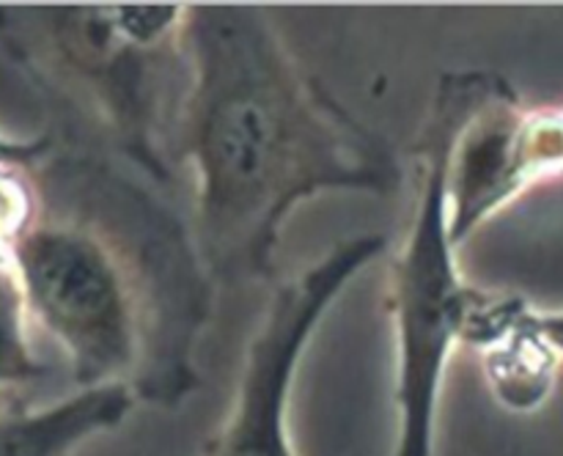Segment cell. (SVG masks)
<instances>
[{
    "label": "cell",
    "mask_w": 563,
    "mask_h": 456,
    "mask_svg": "<svg viewBox=\"0 0 563 456\" xmlns=\"http://www.w3.org/2000/svg\"><path fill=\"white\" fill-rule=\"evenodd\" d=\"M187 91L174 146L198 179V258L212 283L275 275L286 220L322 192L394 196L388 141L302 66L264 11L185 5Z\"/></svg>",
    "instance_id": "6da1fadb"
},
{
    "label": "cell",
    "mask_w": 563,
    "mask_h": 456,
    "mask_svg": "<svg viewBox=\"0 0 563 456\" xmlns=\"http://www.w3.org/2000/svg\"><path fill=\"white\" fill-rule=\"evenodd\" d=\"M11 251L25 308L64 346L77 388L119 385L174 410L198 388L212 278L181 220L115 165L55 141Z\"/></svg>",
    "instance_id": "7a4b0ae2"
},
{
    "label": "cell",
    "mask_w": 563,
    "mask_h": 456,
    "mask_svg": "<svg viewBox=\"0 0 563 456\" xmlns=\"http://www.w3.org/2000/svg\"><path fill=\"white\" fill-rule=\"evenodd\" d=\"M181 20L185 5L0 9V42L44 97L163 181L168 75L185 66Z\"/></svg>",
    "instance_id": "3957f363"
},
{
    "label": "cell",
    "mask_w": 563,
    "mask_h": 456,
    "mask_svg": "<svg viewBox=\"0 0 563 456\" xmlns=\"http://www.w3.org/2000/svg\"><path fill=\"white\" fill-rule=\"evenodd\" d=\"M500 80L493 71H445L416 141L418 201L405 242L390 262L388 291L399 344L394 456H432L445 363L462 344L473 308L484 294L462 278L456 264L449 174L462 126Z\"/></svg>",
    "instance_id": "277c9868"
},
{
    "label": "cell",
    "mask_w": 563,
    "mask_h": 456,
    "mask_svg": "<svg viewBox=\"0 0 563 456\" xmlns=\"http://www.w3.org/2000/svg\"><path fill=\"white\" fill-rule=\"evenodd\" d=\"M385 247L388 240L379 234L352 236L275 289L247 344L234 404L201 456H297L289 434L297 363L335 297Z\"/></svg>",
    "instance_id": "5b68a950"
},
{
    "label": "cell",
    "mask_w": 563,
    "mask_h": 456,
    "mask_svg": "<svg viewBox=\"0 0 563 456\" xmlns=\"http://www.w3.org/2000/svg\"><path fill=\"white\" fill-rule=\"evenodd\" d=\"M563 174V108H526L509 80L478 104L451 157V240L460 247L484 220Z\"/></svg>",
    "instance_id": "8992f818"
},
{
    "label": "cell",
    "mask_w": 563,
    "mask_h": 456,
    "mask_svg": "<svg viewBox=\"0 0 563 456\" xmlns=\"http://www.w3.org/2000/svg\"><path fill=\"white\" fill-rule=\"evenodd\" d=\"M462 344L482 352L489 390L506 410L537 412L553 393L561 355L526 297L484 291Z\"/></svg>",
    "instance_id": "52a82bcc"
},
{
    "label": "cell",
    "mask_w": 563,
    "mask_h": 456,
    "mask_svg": "<svg viewBox=\"0 0 563 456\" xmlns=\"http://www.w3.org/2000/svg\"><path fill=\"white\" fill-rule=\"evenodd\" d=\"M132 393L119 385L77 388L47 407H0V456H75L77 448L113 432L132 412Z\"/></svg>",
    "instance_id": "ba28073f"
},
{
    "label": "cell",
    "mask_w": 563,
    "mask_h": 456,
    "mask_svg": "<svg viewBox=\"0 0 563 456\" xmlns=\"http://www.w3.org/2000/svg\"><path fill=\"white\" fill-rule=\"evenodd\" d=\"M27 308L11 264H0V388L42 379L49 371L27 341Z\"/></svg>",
    "instance_id": "9c48e42d"
},
{
    "label": "cell",
    "mask_w": 563,
    "mask_h": 456,
    "mask_svg": "<svg viewBox=\"0 0 563 456\" xmlns=\"http://www.w3.org/2000/svg\"><path fill=\"white\" fill-rule=\"evenodd\" d=\"M539 324H542L544 335L555 346V352L563 357V311H539Z\"/></svg>",
    "instance_id": "30bf717a"
}]
</instances>
